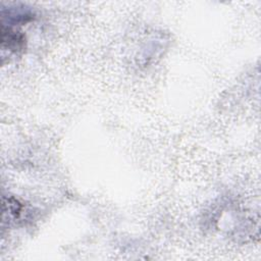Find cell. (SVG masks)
<instances>
[{
	"instance_id": "6da1fadb",
	"label": "cell",
	"mask_w": 261,
	"mask_h": 261,
	"mask_svg": "<svg viewBox=\"0 0 261 261\" xmlns=\"http://www.w3.org/2000/svg\"><path fill=\"white\" fill-rule=\"evenodd\" d=\"M25 38L21 32L12 30L9 27L2 24L1 27V48L11 52H18L24 49Z\"/></svg>"
},
{
	"instance_id": "7a4b0ae2",
	"label": "cell",
	"mask_w": 261,
	"mask_h": 261,
	"mask_svg": "<svg viewBox=\"0 0 261 261\" xmlns=\"http://www.w3.org/2000/svg\"><path fill=\"white\" fill-rule=\"evenodd\" d=\"M22 210L21 203L13 197H3L2 199V212L3 217L7 215L8 218L16 219Z\"/></svg>"
}]
</instances>
